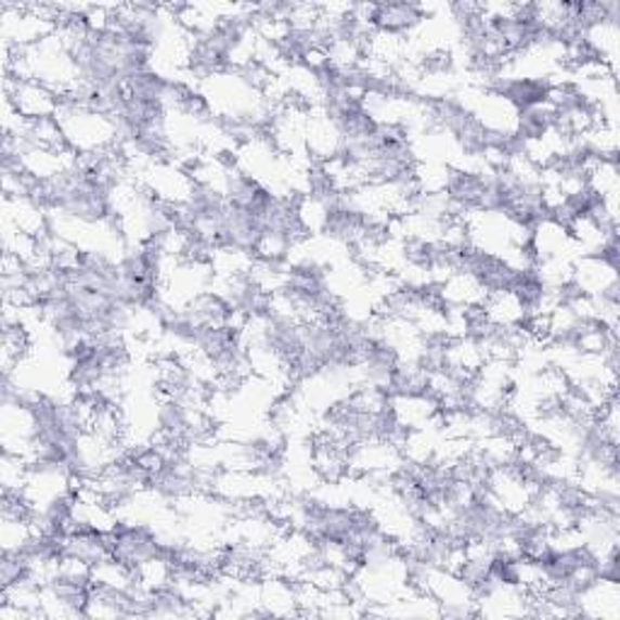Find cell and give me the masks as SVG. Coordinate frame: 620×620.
Returning <instances> with one entry per match:
<instances>
[{"label": "cell", "instance_id": "6da1fadb", "mask_svg": "<svg viewBox=\"0 0 620 620\" xmlns=\"http://www.w3.org/2000/svg\"><path fill=\"white\" fill-rule=\"evenodd\" d=\"M427 20V8L419 3H378L374 8L376 33L402 37Z\"/></svg>", "mask_w": 620, "mask_h": 620}]
</instances>
